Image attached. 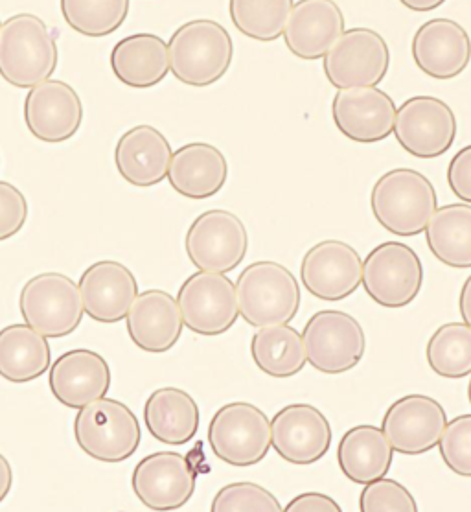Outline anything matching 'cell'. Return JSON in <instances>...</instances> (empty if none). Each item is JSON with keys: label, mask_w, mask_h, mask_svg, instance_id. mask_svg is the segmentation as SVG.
<instances>
[{"label": "cell", "mask_w": 471, "mask_h": 512, "mask_svg": "<svg viewBox=\"0 0 471 512\" xmlns=\"http://www.w3.org/2000/svg\"><path fill=\"white\" fill-rule=\"evenodd\" d=\"M251 354L262 373L280 380L299 374L308 363L302 336L289 325L260 328L253 336Z\"/></svg>", "instance_id": "1f68e13d"}, {"label": "cell", "mask_w": 471, "mask_h": 512, "mask_svg": "<svg viewBox=\"0 0 471 512\" xmlns=\"http://www.w3.org/2000/svg\"><path fill=\"white\" fill-rule=\"evenodd\" d=\"M229 179V163L223 152L207 144H184L172 155L168 181L177 194L190 199H207L223 190Z\"/></svg>", "instance_id": "484cf974"}, {"label": "cell", "mask_w": 471, "mask_h": 512, "mask_svg": "<svg viewBox=\"0 0 471 512\" xmlns=\"http://www.w3.org/2000/svg\"><path fill=\"white\" fill-rule=\"evenodd\" d=\"M129 6L131 0H59L65 23L87 37L115 34L126 21Z\"/></svg>", "instance_id": "e575fe53"}, {"label": "cell", "mask_w": 471, "mask_h": 512, "mask_svg": "<svg viewBox=\"0 0 471 512\" xmlns=\"http://www.w3.org/2000/svg\"><path fill=\"white\" fill-rule=\"evenodd\" d=\"M306 358L324 374L348 373L365 356L367 338L356 317L339 310H321L311 315L302 330Z\"/></svg>", "instance_id": "ba28073f"}, {"label": "cell", "mask_w": 471, "mask_h": 512, "mask_svg": "<svg viewBox=\"0 0 471 512\" xmlns=\"http://www.w3.org/2000/svg\"><path fill=\"white\" fill-rule=\"evenodd\" d=\"M54 35L34 13L12 15L0 28V76L17 89H32L58 69Z\"/></svg>", "instance_id": "6da1fadb"}, {"label": "cell", "mask_w": 471, "mask_h": 512, "mask_svg": "<svg viewBox=\"0 0 471 512\" xmlns=\"http://www.w3.org/2000/svg\"><path fill=\"white\" fill-rule=\"evenodd\" d=\"M19 310L26 325L48 339L70 336L81 325L85 314L80 286L56 271L35 275L24 284Z\"/></svg>", "instance_id": "8992f818"}, {"label": "cell", "mask_w": 471, "mask_h": 512, "mask_svg": "<svg viewBox=\"0 0 471 512\" xmlns=\"http://www.w3.org/2000/svg\"><path fill=\"white\" fill-rule=\"evenodd\" d=\"M48 338L30 325L0 330V376L10 384H30L50 369Z\"/></svg>", "instance_id": "f546056e"}, {"label": "cell", "mask_w": 471, "mask_h": 512, "mask_svg": "<svg viewBox=\"0 0 471 512\" xmlns=\"http://www.w3.org/2000/svg\"><path fill=\"white\" fill-rule=\"evenodd\" d=\"M74 439L92 459L122 463L137 452L142 431L135 413L126 404L104 396L78 409Z\"/></svg>", "instance_id": "5b68a950"}, {"label": "cell", "mask_w": 471, "mask_h": 512, "mask_svg": "<svg viewBox=\"0 0 471 512\" xmlns=\"http://www.w3.org/2000/svg\"><path fill=\"white\" fill-rule=\"evenodd\" d=\"M361 512H416L413 494L394 479H374L365 485L359 496Z\"/></svg>", "instance_id": "74e56055"}, {"label": "cell", "mask_w": 471, "mask_h": 512, "mask_svg": "<svg viewBox=\"0 0 471 512\" xmlns=\"http://www.w3.org/2000/svg\"><path fill=\"white\" fill-rule=\"evenodd\" d=\"M24 122L35 139L46 144L72 139L83 122L80 96L61 80L39 83L26 94Z\"/></svg>", "instance_id": "ac0fdd59"}, {"label": "cell", "mask_w": 471, "mask_h": 512, "mask_svg": "<svg viewBox=\"0 0 471 512\" xmlns=\"http://www.w3.org/2000/svg\"><path fill=\"white\" fill-rule=\"evenodd\" d=\"M334 439L330 420L311 404H291L271 422V446L291 465H313L328 454Z\"/></svg>", "instance_id": "2e32d148"}, {"label": "cell", "mask_w": 471, "mask_h": 512, "mask_svg": "<svg viewBox=\"0 0 471 512\" xmlns=\"http://www.w3.org/2000/svg\"><path fill=\"white\" fill-rule=\"evenodd\" d=\"M400 2L411 12L427 13L440 8L446 0H400Z\"/></svg>", "instance_id": "ee69618b"}, {"label": "cell", "mask_w": 471, "mask_h": 512, "mask_svg": "<svg viewBox=\"0 0 471 512\" xmlns=\"http://www.w3.org/2000/svg\"><path fill=\"white\" fill-rule=\"evenodd\" d=\"M370 207L376 222L394 236L413 238L426 231L438 207L437 190L426 175L396 168L381 175L372 188Z\"/></svg>", "instance_id": "3957f363"}, {"label": "cell", "mask_w": 471, "mask_h": 512, "mask_svg": "<svg viewBox=\"0 0 471 512\" xmlns=\"http://www.w3.org/2000/svg\"><path fill=\"white\" fill-rule=\"evenodd\" d=\"M212 512H280L284 507L273 492L249 481L230 483L212 500Z\"/></svg>", "instance_id": "d590c367"}, {"label": "cell", "mask_w": 471, "mask_h": 512, "mask_svg": "<svg viewBox=\"0 0 471 512\" xmlns=\"http://www.w3.org/2000/svg\"><path fill=\"white\" fill-rule=\"evenodd\" d=\"M446 424L448 415L438 400L426 395H407L387 409L381 430L394 452L414 457L438 446Z\"/></svg>", "instance_id": "9a60e30c"}, {"label": "cell", "mask_w": 471, "mask_h": 512, "mask_svg": "<svg viewBox=\"0 0 471 512\" xmlns=\"http://www.w3.org/2000/svg\"><path fill=\"white\" fill-rule=\"evenodd\" d=\"M468 398H470V404H471V380H470V385H468Z\"/></svg>", "instance_id": "f6af8a7d"}, {"label": "cell", "mask_w": 471, "mask_h": 512, "mask_svg": "<svg viewBox=\"0 0 471 512\" xmlns=\"http://www.w3.org/2000/svg\"><path fill=\"white\" fill-rule=\"evenodd\" d=\"M13 487V470L10 461L0 454V503L8 498Z\"/></svg>", "instance_id": "b9f144b4"}, {"label": "cell", "mask_w": 471, "mask_h": 512, "mask_svg": "<svg viewBox=\"0 0 471 512\" xmlns=\"http://www.w3.org/2000/svg\"><path fill=\"white\" fill-rule=\"evenodd\" d=\"M459 308L464 323L471 326V275L464 280V286L460 290Z\"/></svg>", "instance_id": "7bdbcfd3"}, {"label": "cell", "mask_w": 471, "mask_h": 512, "mask_svg": "<svg viewBox=\"0 0 471 512\" xmlns=\"http://www.w3.org/2000/svg\"><path fill=\"white\" fill-rule=\"evenodd\" d=\"M332 118L346 139L359 144H376L391 137L396 104L378 87L343 89L335 94Z\"/></svg>", "instance_id": "d6986e66"}, {"label": "cell", "mask_w": 471, "mask_h": 512, "mask_svg": "<svg viewBox=\"0 0 471 512\" xmlns=\"http://www.w3.org/2000/svg\"><path fill=\"white\" fill-rule=\"evenodd\" d=\"M196 470L184 455L157 452L144 457L133 470L131 487L151 511H177L196 492Z\"/></svg>", "instance_id": "5bb4252c"}, {"label": "cell", "mask_w": 471, "mask_h": 512, "mask_svg": "<svg viewBox=\"0 0 471 512\" xmlns=\"http://www.w3.org/2000/svg\"><path fill=\"white\" fill-rule=\"evenodd\" d=\"M337 461L341 472L352 483L367 485L389 474L394 450L381 428L363 424L343 435L337 448Z\"/></svg>", "instance_id": "f1b7e54d"}, {"label": "cell", "mask_w": 471, "mask_h": 512, "mask_svg": "<svg viewBox=\"0 0 471 512\" xmlns=\"http://www.w3.org/2000/svg\"><path fill=\"white\" fill-rule=\"evenodd\" d=\"M111 69L126 87L151 89L170 72L168 43L155 34L127 35L111 52Z\"/></svg>", "instance_id": "4316f807"}, {"label": "cell", "mask_w": 471, "mask_h": 512, "mask_svg": "<svg viewBox=\"0 0 471 512\" xmlns=\"http://www.w3.org/2000/svg\"><path fill=\"white\" fill-rule=\"evenodd\" d=\"M81 301L85 314L102 325L124 321L137 299L138 282L131 269L116 260H100L83 271Z\"/></svg>", "instance_id": "ffe728a7"}, {"label": "cell", "mask_w": 471, "mask_h": 512, "mask_svg": "<svg viewBox=\"0 0 471 512\" xmlns=\"http://www.w3.org/2000/svg\"><path fill=\"white\" fill-rule=\"evenodd\" d=\"M208 444L227 465H258L271 450V420L254 404L232 402L219 408L210 420Z\"/></svg>", "instance_id": "52a82bcc"}, {"label": "cell", "mask_w": 471, "mask_h": 512, "mask_svg": "<svg viewBox=\"0 0 471 512\" xmlns=\"http://www.w3.org/2000/svg\"><path fill=\"white\" fill-rule=\"evenodd\" d=\"M392 133L403 150L416 159H437L457 139V118L444 100L414 96L396 109Z\"/></svg>", "instance_id": "4fadbf2b"}, {"label": "cell", "mask_w": 471, "mask_h": 512, "mask_svg": "<svg viewBox=\"0 0 471 512\" xmlns=\"http://www.w3.org/2000/svg\"><path fill=\"white\" fill-rule=\"evenodd\" d=\"M300 279L313 297L330 303L343 301L361 286L363 262L352 245L324 240L302 258Z\"/></svg>", "instance_id": "e0dca14e"}, {"label": "cell", "mask_w": 471, "mask_h": 512, "mask_svg": "<svg viewBox=\"0 0 471 512\" xmlns=\"http://www.w3.org/2000/svg\"><path fill=\"white\" fill-rule=\"evenodd\" d=\"M448 185L451 192L471 205V144L462 148L448 166Z\"/></svg>", "instance_id": "ab89813d"}, {"label": "cell", "mask_w": 471, "mask_h": 512, "mask_svg": "<svg viewBox=\"0 0 471 512\" xmlns=\"http://www.w3.org/2000/svg\"><path fill=\"white\" fill-rule=\"evenodd\" d=\"M293 0H229L230 21L245 37L273 43L284 34Z\"/></svg>", "instance_id": "d6a6232c"}, {"label": "cell", "mask_w": 471, "mask_h": 512, "mask_svg": "<svg viewBox=\"0 0 471 512\" xmlns=\"http://www.w3.org/2000/svg\"><path fill=\"white\" fill-rule=\"evenodd\" d=\"M440 457L449 470L462 478H471V413L446 424L438 441Z\"/></svg>", "instance_id": "8d00e7d4"}, {"label": "cell", "mask_w": 471, "mask_h": 512, "mask_svg": "<svg viewBox=\"0 0 471 512\" xmlns=\"http://www.w3.org/2000/svg\"><path fill=\"white\" fill-rule=\"evenodd\" d=\"M144 420L153 439L170 446H183L196 437L201 415L192 395L177 387H162L146 400Z\"/></svg>", "instance_id": "83f0119b"}, {"label": "cell", "mask_w": 471, "mask_h": 512, "mask_svg": "<svg viewBox=\"0 0 471 512\" xmlns=\"http://www.w3.org/2000/svg\"><path fill=\"white\" fill-rule=\"evenodd\" d=\"M48 384L59 404L81 409L107 396L111 369L104 356L94 350H69L50 367Z\"/></svg>", "instance_id": "7402d4cb"}, {"label": "cell", "mask_w": 471, "mask_h": 512, "mask_svg": "<svg viewBox=\"0 0 471 512\" xmlns=\"http://www.w3.org/2000/svg\"><path fill=\"white\" fill-rule=\"evenodd\" d=\"M363 288L376 304L400 310L413 303L424 286L420 256L402 242H385L363 262Z\"/></svg>", "instance_id": "9c48e42d"}, {"label": "cell", "mask_w": 471, "mask_h": 512, "mask_svg": "<svg viewBox=\"0 0 471 512\" xmlns=\"http://www.w3.org/2000/svg\"><path fill=\"white\" fill-rule=\"evenodd\" d=\"M183 323L194 334L216 338L236 325L240 310L236 284L223 273L197 271L177 293Z\"/></svg>", "instance_id": "7c38bea8"}, {"label": "cell", "mask_w": 471, "mask_h": 512, "mask_svg": "<svg viewBox=\"0 0 471 512\" xmlns=\"http://www.w3.org/2000/svg\"><path fill=\"white\" fill-rule=\"evenodd\" d=\"M28 220V201L19 188L0 181V242L21 233Z\"/></svg>", "instance_id": "f35d334b"}, {"label": "cell", "mask_w": 471, "mask_h": 512, "mask_svg": "<svg viewBox=\"0 0 471 512\" xmlns=\"http://www.w3.org/2000/svg\"><path fill=\"white\" fill-rule=\"evenodd\" d=\"M127 334L138 349L148 354L172 350L183 334V315L177 299L168 291L138 293L126 317Z\"/></svg>", "instance_id": "cb8c5ba5"}, {"label": "cell", "mask_w": 471, "mask_h": 512, "mask_svg": "<svg viewBox=\"0 0 471 512\" xmlns=\"http://www.w3.org/2000/svg\"><path fill=\"white\" fill-rule=\"evenodd\" d=\"M0 28H2V23H0Z\"/></svg>", "instance_id": "bcb514c9"}, {"label": "cell", "mask_w": 471, "mask_h": 512, "mask_svg": "<svg viewBox=\"0 0 471 512\" xmlns=\"http://www.w3.org/2000/svg\"><path fill=\"white\" fill-rule=\"evenodd\" d=\"M184 249L199 271L225 275L245 260L249 234L236 214L229 210H207L190 225Z\"/></svg>", "instance_id": "8fae6325"}, {"label": "cell", "mask_w": 471, "mask_h": 512, "mask_svg": "<svg viewBox=\"0 0 471 512\" xmlns=\"http://www.w3.org/2000/svg\"><path fill=\"white\" fill-rule=\"evenodd\" d=\"M345 32V15L335 0H297L284 28L289 52L302 61L322 59Z\"/></svg>", "instance_id": "44dd1931"}, {"label": "cell", "mask_w": 471, "mask_h": 512, "mask_svg": "<svg viewBox=\"0 0 471 512\" xmlns=\"http://www.w3.org/2000/svg\"><path fill=\"white\" fill-rule=\"evenodd\" d=\"M324 74L335 89L378 87L391 69V48L370 28H350L324 56Z\"/></svg>", "instance_id": "30bf717a"}, {"label": "cell", "mask_w": 471, "mask_h": 512, "mask_svg": "<svg viewBox=\"0 0 471 512\" xmlns=\"http://www.w3.org/2000/svg\"><path fill=\"white\" fill-rule=\"evenodd\" d=\"M424 233L429 251L438 262L449 268H471L470 203H453L435 210Z\"/></svg>", "instance_id": "4dcf8cb0"}, {"label": "cell", "mask_w": 471, "mask_h": 512, "mask_svg": "<svg viewBox=\"0 0 471 512\" xmlns=\"http://www.w3.org/2000/svg\"><path fill=\"white\" fill-rule=\"evenodd\" d=\"M236 297L240 315L254 328L289 325L300 310L299 280L286 266L271 260L243 269Z\"/></svg>", "instance_id": "277c9868"}, {"label": "cell", "mask_w": 471, "mask_h": 512, "mask_svg": "<svg viewBox=\"0 0 471 512\" xmlns=\"http://www.w3.org/2000/svg\"><path fill=\"white\" fill-rule=\"evenodd\" d=\"M426 358L433 373L460 380L471 374V326L446 323L429 339Z\"/></svg>", "instance_id": "836d02e7"}, {"label": "cell", "mask_w": 471, "mask_h": 512, "mask_svg": "<svg viewBox=\"0 0 471 512\" xmlns=\"http://www.w3.org/2000/svg\"><path fill=\"white\" fill-rule=\"evenodd\" d=\"M168 56L170 70L179 82L205 89L229 72L234 45L223 24L196 19L173 32L168 43Z\"/></svg>", "instance_id": "7a4b0ae2"}, {"label": "cell", "mask_w": 471, "mask_h": 512, "mask_svg": "<svg viewBox=\"0 0 471 512\" xmlns=\"http://www.w3.org/2000/svg\"><path fill=\"white\" fill-rule=\"evenodd\" d=\"M172 155V146L161 131L142 124L126 131L118 140L116 170L133 187H155L168 177Z\"/></svg>", "instance_id": "d4e9b609"}, {"label": "cell", "mask_w": 471, "mask_h": 512, "mask_svg": "<svg viewBox=\"0 0 471 512\" xmlns=\"http://www.w3.org/2000/svg\"><path fill=\"white\" fill-rule=\"evenodd\" d=\"M288 512H341V505L321 492H306L289 501L284 507Z\"/></svg>", "instance_id": "60d3db41"}, {"label": "cell", "mask_w": 471, "mask_h": 512, "mask_svg": "<svg viewBox=\"0 0 471 512\" xmlns=\"http://www.w3.org/2000/svg\"><path fill=\"white\" fill-rule=\"evenodd\" d=\"M413 59L429 78L453 80L470 65V35L451 19L427 21L414 34Z\"/></svg>", "instance_id": "603a6c76"}]
</instances>
